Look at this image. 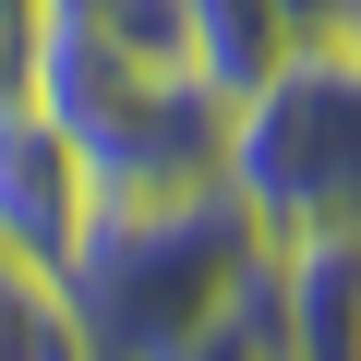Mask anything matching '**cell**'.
<instances>
[{
    "instance_id": "cell-3",
    "label": "cell",
    "mask_w": 361,
    "mask_h": 361,
    "mask_svg": "<svg viewBox=\"0 0 361 361\" xmlns=\"http://www.w3.org/2000/svg\"><path fill=\"white\" fill-rule=\"evenodd\" d=\"M97 157L73 145V121L61 109H0V253H25V265H73L85 253V229H97Z\"/></svg>"
},
{
    "instance_id": "cell-5",
    "label": "cell",
    "mask_w": 361,
    "mask_h": 361,
    "mask_svg": "<svg viewBox=\"0 0 361 361\" xmlns=\"http://www.w3.org/2000/svg\"><path fill=\"white\" fill-rule=\"evenodd\" d=\"M180 25H193V73H205L217 97H253V85L301 49V25L277 13V0H180Z\"/></svg>"
},
{
    "instance_id": "cell-7",
    "label": "cell",
    "mask_w": 361,
    "mask_h": 361,
    "mask_svg": "<svg viewBox=\"0 0 361 361\" xmlns=\"http://www.w3.org/2000/svg\"><path fill=\"white\" fill-rule=\"evenodd\" d=\"M49 73V0H0V109H25Z\"/></svg>"
},
{
    "instance_id": "cell-8",
    "label": "cell",
    "mask_w": 361,
    "mask_h": 361,
    "mask_svg": "<svg viewBox=\"0 0 361 361\" xmlns=\"http://www.w3.org/2000/svg\"><path fill=\"white\" fill-rule=\"evenodd\" d=\"M277 13H289L301 37H337V25H349V0H277Z\"/></svg>"
},
{
    "instance_id": "cell-2",
    "label": "cell",
    "mask_w": 361,
    "mask_h": 361,
    "mask_svg": "<svg viewBox=\"0 0 361 361\" xmlns=\"http://www.w3.org/2000/svg\"><path fill=\"white\" fill-rule=\"evenodd\" d=\"M229 193L253 229H361V49L301 37L241 109H229Z\"/></svg>"
},
{
    "instance_id": "cell-6",
    "label": "cell",
    "mask_w": 361,
    "mask_h": 361,
    "mask_svg": "<svg viewBox=\"0 0 361 361\" xmlns=\"http://www.w3.org/2000/svg\"><path fill=\"white\" fill-rule=\"evenodd\" d=\"M73 349H85V325H73L61 277L25 265V253H0V361H73Z\"/></svg>"
},
{
    "instance_id": "cell-1",
    "label": "cell",
    "mask_w": 361,
    "mask_h": 361,
    "mask_svg": "<svg viewBox=\"0 0 361 361\" xmlns=\"http://www.w3.org/2000/svg\"><path fill=\"white\" fill-rule=\"evenodd\" d=\"M241 253H253V205L229 180L157 193V205H97L85 253L61 265V301H73L85 349H109V361H193Z\"/></svg>"
},
{
    "instance_id": "cell-4",
    "label": "cell",
    "mask_w": 361,
    "mask_h": 361,
    "mask_svg": "<svg viewBox=\"0 0 361 361\" xmlns=\"http://www.w3.org/2000/svg\"><path fill=\"white\" fill-rule=\"evenodd\" d=\"M289 349L301 361H361V229H301L289 241Z\"/></svg>"
}]
</instances>
